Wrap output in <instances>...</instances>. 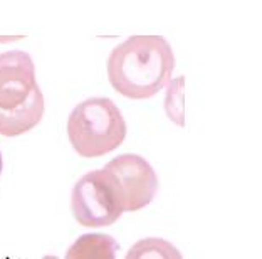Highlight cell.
<instances>
[{"label":"cell","instance_id":"obj_1","mask_svg":"<svg viewBox=\"0 0 262 259\" xmlns=\"http://www.w3.org/2000/svg\"><path fill=\"white\" fill-rule=\"evenodd\" d=\"M175 54L162 35H131L111 51L108 79L124 98L148 99L170 83Z\"/></svg>","mask_w":262,"mask_h":259},{"label":"cell","instance_id":"obj_2","mask_svg":"<svg viewBox=\"0 0 262 259\" xmlns=\"http://www.w3.org/2000/svg\"><path fill=\"white\" fill-rule=\"evenodd\" d=\"M46 101L35 79L31 54H0V135L14 138L35 128L44 116Z\"/></svg>","mask_w":262,"mask_h":259},{"label":"cell","instance_id":"obj_3","mask_svg":"<svg viewBox=\"0 0 262 259\" xmlns=\"http://www.w3.org/2000/svg\"><path fill=\"white\" fill-rule=\"evenodd\" d=\"M126 122L110 98L81 101L68 118V136L74 152L86 158L108 155L126 138Z\"/></svg>","mask_w":262,"mask_h":259},{"label":"cell","instance_id":"obj_4","mask_svg":"<svg viewBox=\"0 0 262 259\" xmlns=\"http://www.w3.org/2000/svg\"><path fill=\"white\" fill-rule=\"evenodd\" d=\"M71 212L84 227H106L121 217L124 210L120 192L104 168L77 180L71 192Z\"/></svg>","mask_w":262,"mask_h":259},{"label":"cell","instance_id":"obj_5","mask_svg":"<svg viewBox=\"0 0 262 259\" xmlns=\"http://www.w3.org/2000/svg\"><path fill=\"white\" fill-rule=\"evenodd\" d=\"M120 192L124 212H136L153 202L158 192V175L153 167L136 153H123L104 165Z\"/></svg>","mask_w":262,"mask_h":259},{"label":"cell","instance_id":"obj_6","mask_svg":"<svg viewBox=\"0 0 262 259\" xmlns=\"http://www.w3.org/2000/svg\"><path fill=\"white\" fill-rule=\"evenodd\" d=\"M120 243L108 234H82L69 246L64 259H116Z\"/></svg>","mask_w":262,"mask_h":259},{"label":"cell","instance_id":"obj_7","mask_svg":"<svg viewBox=\"0 0 262 259\" xmlns=\"http://www.w3.org/2000/svg\"><path fill=\"white\" fill-rule=\"evenodd\" d=\"M124 259H183L180 249L163 237H145L131 246Z\"/></svg>","mask_w":262,"mask_h":259},{"label":"cell","instance_id":"obj_8","mask_svg":"<svg viewBox=\"0 0 262 259\" xmlns=\"http://www.w3.org/2000/svg\"><path fill=\"white\" fill-rule=\"evenodd\" d=\"M2 170H4V158H2V152H0V175H2Z\"/></svg>","mask_w":262,"mask_h":259},{"label":"cell","instance_id":"obj_9","mask_svg":"<svg viewBox=\"0 0 262 259\" xmlns=\"http://www.w3.org/2000/svg\"><path fill=\"white\" fill-rule=\"evenodd\" d=\"M42 259H57L56 256H52V254H49V256H44Z\"/></svg>","mask_w":262,"mask_h":259}]
</instances>
